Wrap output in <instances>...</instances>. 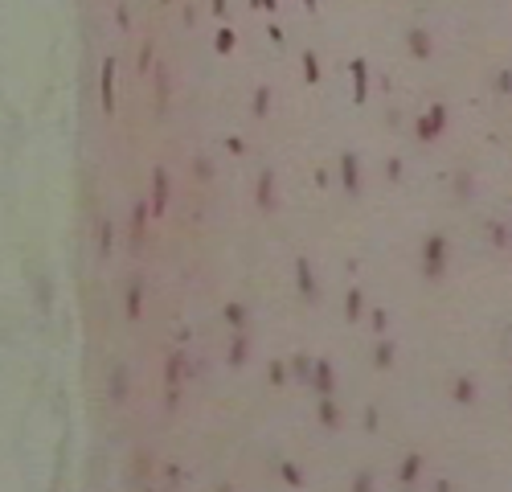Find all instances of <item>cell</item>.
Here are the masks:
<instances>
[{
	"label": "cell",
	"instance_id": "3",
	"mask_svg": "<svg viewBox=\"0 0 512 492\" xmlns=\"http://www.w3.org/2000/svg\"><path fill=\"white\" fill-rule=\"evenodd\" d=\"M295 287H300V300H308V304H316V300H320V283H316V275H312V263H308V259H295Z\"/></svg>",
	"mask_w": 512,
	"mask_h": 492
},
{
	"label": "cell",
	"instance_id": "23",
	"mask_svg": "<svg viewBox=\"0 0 512 492\" xmlns=\"http://www.w3.org/2000/svg\"><path fill=\"white\" fill-rule=\"evenodd\" d=\"M222 316H226V324L234 328V333H238V328H246V308H242V304H234V300H230V304L222 308Z\"/></svg>",
	"mask_w": 512,
	"mask_h": 492
},
{
	"label": "cell",
	"instance_id": "2",
	"mask_svg": "<svg viewBox=\"0 0 512 492\" xmlns=\"http://www.w3.org/2000/svg\"><path fill=\"white\" fill-rule=\"evenodd\" d=\"M447 259H451V242H447V234H426V242H422V275L431 279V283H439L443 275H447Z\"/></svg>",
	"mask_w": 512,
	"mask_h": 492
},
{
	"label": "cell",
	"instance_id": "15",
	"mask_svg": "<svg viewBox=\"0 0 512 492\" xmlns=\"http://www.w3.org/2000/svg\"><path fill=\"white\" fill-rule=\"evenodd\" d=\"M246 357H250V341H246V328H238L230 341V365L238 369V365H246Z\"/></svg>",
	"mask_w": 512,
	"mask_h": 492
},
{
	"label": "cell",
	"instance_id": "13",
	"mask_svg": "<svg viewBox=\"0 0 512 492\" xmlns=\"http://www.w3.org/2000/svg\"><path fill=\"white\" fill-rule=\"evenodd\" d=\"M316 415H320V427H328V431H336V427H340V410H336L332 394H324V398L316 402Z\"/></svg>",
	"mask_w": 512,
	"mask_h": 492
},
{
	"label": "cell",
	"instance_id": "34",
	"mask_svg": "<svg viewBox=\"0 0 512 492\" xmlns=\"http://www.w3.org/2000/svg\"><path fill=\"white\" fill-rule=\"evenodd\" d=\"M304 9H308V13H316L320 5H316V0H304Z\"/></svg>",
	"mask_w": 512,
	"mask_h": 492
},
{
	"label": "cell",
	"instance_id": "4",
	"mask_svg": "<svg viewBox=\"0 0 512 492\" xmlns=\"http://www.w3.org/2000/svg\"><path fill=\"white\" fill-rule=\"evenodd\" d=\"M99 103H103V115H115V58H103V74H99Z\"/></svg>",
	"mask_w": 512,
	"mask_h": 492
},
{
	"label": "cell",
	"instance_id": "25",
	"mask_svg": "<svg viewBox=\"0 0 512 492\" xmlns=\"http://www.w3.org/2000/svg\"><path fill=\"white\" fill-rule=\"evenodd\" d=\"M267 378H271V386H287V365L283 361H271V369H267Z\"/></svg>",
	"mask_w": 512,
	"mask_h": 492
},
{
	"label": "cell",
	"instance_id": "16",
	"mask_svg": "<svg viewBox=\"0 0 512 492\" xmlns=\"http://www.w3.org/2000/svg\"><path fill=\"white\" fill-rule=\"evenodd\" d=\"M422 476V456H418V451H410V456L402 460V468H398V480L402 484H414Z\"/></svg>",
	"mask_w": 512,
	"mask_h": 492
},
{
	"label": "cell",
	"instance_id": "5",
	"mask_svg": "<svg viewBox=\"0 0 512 492\" xmlns=\"http://www.w3.org/2000/svg\"><path fill=\"white\" fill-rule=\"evenodd\" d=\"M312 394L324 398V394H336V374H332V365L324 357H316L312 365Z\"/></svg>",
	"mask_w": 512,
	"mask_h": 492
},
{
	"label": "cell",
	"instance_id": "18",
	"mask_svg": "<svg viewBox=\"0 0 512 492\" xmlns=\"http://www.w3.org/2000/svg\"><path fill=\"white\" fill-rule=\"evenodd\" d=\"M492 91H496L500 99H512V66H500V70H496V78H492Z\"/></svg>",
	"mask_w": 512,
	"mask_h": 492
},
{
	"label": "cell",
	"instance_id": "33",
	"mask_svg": "<svg viewBox=\"0 0 512 492\" xmlns=\"http://www.w3.org/2000/svg\"><path fill=\"white\" fill-rule=\"evenodd\" d=\"M209 5H213V13L222 17V13H226V5H230V0H209Z\"/></svg>",
	"mask_w": 512,
	"mask_h": 492
},
{
	"label": "cell",
	"instance_id": "6",
	"mask_svg": "<svg viewBox=\"0 0 512 492\" xmlns=\"http://www.w3.org/2000/svg\"><path fill=\"white\" fill-rule=\"evenodd\" d=\"M349 78H353V103L361 107L369 99V62L365 58H353L349 62Z\"/></svg>",
	"mask_w": 512,
	"mask_h": 492
},
{
	"label": "cell",
	"instance_id": "1",
	"mask_svg": "<svg viewBox=\"0 0 512 492\" xmlns=\"http://www.w3.org/2000/svg\"><path fill=\"white\" fill-rule=\"evenodd\" d=\"M447 123H451V111H447V103H443V99L426 103V107H422V115L414 119V136H418V144H435V140H443Z\"/></svg>",
	"mask_w": 512,
	"mask_h": 492
},
{
	"label": "cell",
	"instance_id": "27",
	"mask_svg": "<svg viewBox=\"0 0 512 492\" xmlns=\"http://www.w3.org/2000/svg\"><path fill=\"white\" fill-rule=\"evenodd\" d=\"M488 230H492V242L500 246V251H504V246H512V234H508L500 222H488Z\"/></svg>",
	"mask_w": 512,
	"mask_h": 492
},
{
	"label": "cell",
	"instance_id": "10",
	"mask_svg": "<svg viewBox=\"0 0 512 492\" xmlns=\"http://www.w3.org/2000/svg\"><path fill=\"white\" fill-rule=\"evenodd\" d=\"M406 46H410V54L418 58V62H426V58H431V33H426V29H410L406 33Z\"/></svg>",
	"mask_w": 512,
	"mask_h": 492
},
{
	"label": "cell",
	"instance_id": "12",
	"mask_svg": "<svg viewBox=\"0 0 512 492\" xmlns=\"http://www.w3.org/2000/svg\"><path fill=\"white\" fill-rule=\"evenodd\" d=\"M234 46H238V33H234L230 25H222L218 33H213V54H218V58H230Z\"/></svg>",
	"mask_w": 512,
	"mask_h": 492
},
{
	"label": "cell",
	"instance_id": "26",
	"mask_svg": "<svg viewBox=\"0 0 512 492\" xmlns=\"http://www.w3.org/2000/svg\"><path fill=\"white\" fill-rule=\"evenodd\" d=\"M164 378H168V390H177V378H181V357H177V353L168 357V369H164Z\"/></svg>",
	"mask_w": 512,
	"mask_h": 492
},
{
	"label": "cell",
	"instance_id": "17",
	"mask_svg": "<svg viewBox=\"0 0 512 492\" xmlns=\"http://www.w3.org/2000/svg\"><path fill=\"white\" fill-rule=\"evenodd\" d=\"M361 312H365V292H357V287H353V292L345 296V320H349V324H357V320H361Z\"/></svg>",
	"mask_w": 512,
	"mask_h": 492
},
{
	"label": "cell",
	"instance_id": "28",
	"mask_svg": "<svg viewBox=\"0 0 512 492\" xmlns=\"http://www.w3.org/2000/svg\"><path fill=\"white\" fill-rule=\"evenodd\" d=\"M369 320H373V333H377V337H381V333H386V324H390L386 308H373V316H369Z\"/></svg>",
	"mask_w": 512,
	"mask_h": 492
},
{
	"label": "cell",
	"instance_id": "8",
	"mask_svg": "<svg viewBox=\"0 0 512 492\" xmlns=\"http://www.w3.org/2000/svg\"><path fill=\"white\" fill-rule=\"evenodd\" d=\"M168 210V169H164V164H156V169H152V214L160 218Z\"/></svg>",
	"mask_w": 512,
	"mask_h": 492
},
{
	"label": "cell",
	"instance_id": "21",
	"mask_svg": "<svg viewBox=\"0 0 512 492\" xmlns=\"http://www.w3.org/2000/svg\"><path fill=\"white\" fill-rule=\"evenodd\" d=\"M312 365H316V361H312V357H304V353H300V357H291V369H295V378H300L304 386H312Z\"/></svg>",
	"mask_w": 512,
	"mask_h": 492
},
{
	"label": "cell",
	"instance_id": "31",
	"mask_svg": "<svg viewBox=\"0 0 512 492\" xmlns=\"http://www.w3.org/2000/svg\"><path fill=\"white\" fill-rule=\"evenodd\" d=\"M365 431H377V410L365 406Z\"/></svg>",
	"mask_w": 512,
	"mask_h": 492
},
{
	"label": "cell",
	"instance_id": "9",
	"mask_svg": "<svg viewBox=\"0 0 512 492\" xmlns=\"http://www.w3.org/2000/svg\"><path fill=\"white\" fill-rule=\"evenodd\" d=\"M451 398H455L459 406H476V378H472V374H459V378L451 382Z\"/></svg>",
	"mask_w": 512,
	"mask_h": 492
},
{
	"label": "cell",
	"instance_id": "29",
	"mask_svg": "<svg viewBox=\"0 0 512 492\" xmlns=\"http://www.w3.org/2000/svg\"><path fill=\"white\" fill-rule=\"evenodd\" d=\"M254 9H263V13H279V0H250Z\"/></svg>",
	"mask_w": 512,
	"mask_h": 492
},
{
	"label": "cell",
	"instance_id": "11",
	"mask_svg": "<svg viewBox=\"0 0 512 492\" xmlns=\"http://www.w3.org/2000/svg\"><path fill=\"white\" fill-rule=\"evenodd\" d=\"M144 316V283L132 279L127 283V320H140Z\"/></svg>",
	"mask_w": 512,
	"mask_h": 492
},
{
	"label": "cell",
	"instance_id": "35",
	"mask_svg": "<svg viewBox=\"0 0 512 492\" xmlns=\"http://www.w3.org/2000/svg\"><path fill=\"white\" fill-rule=\"evenodd\" d=\"M508 353H512V328H508Z\"/></svg>",
	"mask_w": 512,
	"mask_h": 492
},
{
	"label": "cell",
	"instance_id": "7",
	"mask_svg": "<svg viewBox=\"0 0 512 492\" xmlns=\"http://www.w3.org/2000/svg\"><path fill=\"white\" fill-rule=\"evenodd\" d=\"M340 181H345V193H349V197L361 193V164H357V152L340 156Z\"/></svg>",
	"mask_w": 512,
	"mask_h": 492
},
{
	"label": "cell",
	"instance_id": "30",
	"mask_svg": "<svg viewBox=\"0 0 512 492\" xmlns=\"http://www.w3.org/2000/svg\"><path fill=\"white\" fill-rule=\"evenodd\" d=\"M148 66H152V41H148V46L140 50V74H148Z\"/></svg>",
	"mask_w": 512,
	"mask_h": 492
},
{
	"label": "cell",
	"instance_id": "22",
	"mask_svg": "<svg viewBox=\"0 0 512 492\" xmlns=\"http://www.w3.org/2000/svg\"><path fill=\"white\" fill-rule=\"evenodd\" d=\"M279 480H287L291 488H304V472L295 468L291 460H279Z\"/></svg>",
	"mask_w": 512,
	"mask_h": 492
},
{
	"label": "cell",
	"instance_id": "24",
	"mask_svg": "<svg viewBox=\"0 0 512 492\" xmlns=\"http://www.w3.org/2000/svg\"><path fill=\"white\" fill-rule=\"evenodd\" d=\"M271 111V87H259V91H254V115H267Z\"/></svg>",
	"mask_w": 512,
	"mask_h": 492
},
{
	"label": "cell",
	"instance_id": "20",
	"mask_svg": "<svg viewBox=\"0 0 512 492\" xmlns=\"http://www.w3.org/2000/svg\"><path fill=\"white\" fill-rule=\"evenodd\" d=\"M304 82H308V87H316V82H320V58H316V50H304Z\"/></svg>",
	"mask_w": 512,
	"mask_h": 492
},
{
	"label": "cell",
	"instance_id": "14",
	"mask_svg": "<svg viewBox=\"0 0 512 492\" xmlns=\"http://www.w3.org/2000/svg\"><path fill=\"white\" fill-rule=\"evenodd\" d=\"M271 205H275V173L263 169L259 173V210H271Z\"/></svg>",
	"mask_w": 512,
	"mask_h": 492
},
{
	"label": "cell",
	"instance_id": "32",
	"mask_svg": "<svg viewBox=\"0 0 512 492\" xmlns=\"http://www.w3.org/2000/svg\"><path fill=\"white\" fill-rule=\"evenodd\" d=\"M226 148H230L234 156H242V140H238V136H230V140H226Z\"/></svg>",
	"mask_w": 512,
	"mask_h": 492
},
{
	"label": "cell",
	"instance_id": "19",
	"mask_svg": "<svg viewBox=\"0 0 512 492\" xmlns=\"http://www.w3.org/2000/svg\"><path fill=\"white\" fill-rule=\"evenodd\" d=\"M373 365H377V369H390V365H394V341H377Z\"/></svg>",
	"mask_w": 512,
	"mask_h": 492
}]
</instances>
